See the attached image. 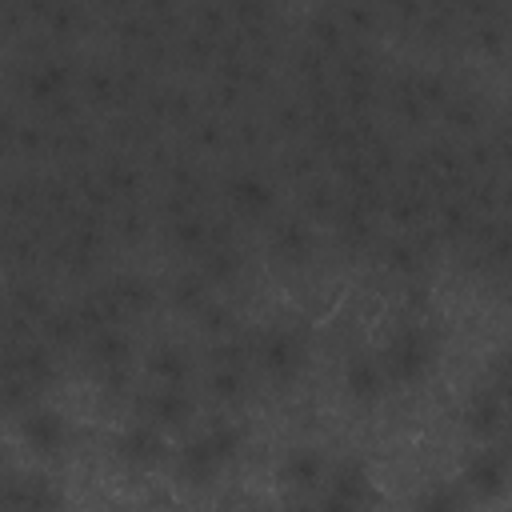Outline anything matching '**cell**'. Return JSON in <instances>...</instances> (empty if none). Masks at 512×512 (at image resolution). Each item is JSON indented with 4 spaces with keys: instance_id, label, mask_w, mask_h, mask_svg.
Masks as SVG:
<instances>
[{
    "instance_id": "30bf717a",
    "label": "cell",
    "mask_w": 512,
    "mask_h": 512,
    "mask_svg": "<svg viewBox=\"0 0 512 512\" xmlns=\"http://www.w3.org/2000/svg\"><path fill=\"white\" fill-rule=\"evenodd\" d=\"M384 392H388V376H384V368H380L376 356L356 352V356L344 360V396H348L352 404L372 408V404L384 400Z\"/></svg>"
},
{
    "instance_id": "3957f363",
    "label": "cell",
    "mask_w": 512,
    "mask_h": 512,
    "mask_svg": "<svg viewBox=\"0 0 512 512\" xmlns=\"http://www.w3.org/2000/svg\"><path fill=\"white\" fill-rule=\"evenodd\" d=\"M224 204L236 220H268L276 208V184L256 168H232L224 176Z\"/></svg>"
},
{
    "instance_id": "5b68a950",
    "label": "cell",
    "mask_w": 512,
    "mask_h": 512,
    "mask_svg": "<svg viewBox=\"0 0 512 512\" xmlns=\"http://www.w3.org/2000/svg\"><path fill=\"white\" fill-rule=\"evenodd\" d=\"M136 416L156 428H184L196 416V400L184 384H152L136 396Z\"/></svg>"
},
{
    "instance_id": "e0dca14e",
    "label": "cell",
    "mask_w": 512,
    "mask_h": 512,
    "mask_svg": "<svg viewBox=\"0 0 512 512\" xmlns=\"http://www.w3.org/2000/svg\"><path fill=\"white\" fill-rule=\"evenodd\" d=\"M144 368H148L152 384H188V376H192V360L180 344H152L144 356Z\"/></svg>"
},
{
    "instance_id": "d4e9b609",
    "label": "cell",
    "mask_w": 512,
    "mask_h": 512,
    "mask_svg": "<svg viewBox=\"0 0 512 512\" xmlns=\"http://www.w3.org/2000/svg\"><path fill=\"white\" fill-rule=\"evenodd\" d=\"M184 128H188V140H192L200 152H216V148H224V140L232 136V132L224 128V120H216V116H192Z\"/></svg>"
},
{
    "instance_id": "603a6c76",
    "label": "cell",
    "mask_w": 512,
    "mask_h": 512,
    "mask_svg": "<svg viewBox=\"0 0 512 512\" xmlns=\"http://www.w3.org/2000/svg\"><path fill=\"white\" fill-rule=\"evenodd\" d=\"M204 440H208V448L216 452V460L228 468L236 456H240V448H244V432H240V424L236 420H216V424H208L204 428Z\"/></svg>"
},
{
    "instance_id": "7a4b0ae2",
    "label": "cell",
    "mask_w": 512,
    "mask_h": 512,
    "mask_svg": "<svg viewBox=\"0 0 512 512\" xmlns=\"http://www.w3.org/2000/svg\"><path fill=\"white\" fill-rule=\"evenodd\" d=\"M252 372H260L272 384H296L304 364H308V336L296 324H264L248 340Z\"/></svg>"
},
{
    "instance_id": "44dd1931",
    "label": "cell",
    "mask_w": 512,
    "mask_h": 512,
    "mask_svg": "<svg viewBox=\"0 0 512 512\" xmlns=\"http://www.w3.org/2000/svg\"><path fill=\"white\" fill-rule=\"evenodd\" d=\"M504 476H508V468H504V452H496V448H476V452L468 456L460 480H464L468 488L496 492V488H504Z\"/></svg>"
},
{
    "instance_id": "2e32d148",
    "label": "cell",
    "mask_w": 512,
    "mask_h": 512,
    "mask_svg": "<svg viewBox=\"0 0 512 512\" xmlns=\"http://www.w3.org/2000/svg\"><path fill=\"white\" fill-rule=\"evenodd\" d=\"M380 264L392 272V276H416L424 264H428V240L408 232V236H392L380 244Z\"/></svg>"
},
{
    "instance_id": "5bb4252c",
    "label": "cell",
    "mask_w": 512,
    "mask_h": 512,
    "mask_svg": "<svg viewBox=\"0 0 512 512\" xmlns=\"http://www.w3.org/2000/svg\"><path fill=\"white\" fill-rule=\"evenodd\" d=\"M84 348H88V364L96 372H104V368H128V360H132V340H128V332L120 324H104V328L88 332L84 336Z\"/></svg>"
},
{
    "instance_id": "8fae6325",
    "label": "cell",
    "mask_w": 512,
    "mask_h": 512,
    "mask_svg": "<svg viewBox=\"0 0 512 512\" xmlns=\"http://www.w3.org/2000/svg\"><path fill=\"white\" fill-rule=\"evenodd\" d=\"M104 288H108L120 320L124 316H148L156 308V300H160L156 284L148 276H140V272H116L112 280H104Z\"/></svg>"
},
{
    "instance_id": "7c38bea8",
    "label": "cell",
    "mask_w": 512,
    "mask_h": 512,
    "mask_svg": "<svg viewBox=\"0 0 512 512\" xmlns=\"http://www.w3.org/2000/svg\"><path fill=\"white\" fill-rule=\"evenodd\" d=\"M464 428H468V436L480 440V444H488V440L504 428V392H500V384L472 392V400H468V408H464Z\"/></svg>"
},
{
    "instance_id": "7402d4cb",
    "label": "cell",
    "mask_w": 512,
    "mask_h": 512,
    "mask_svg": "<svg viewBox=\"0 0 512 512\" xmlns=\"http://www.w3.org/2000/svg\"><path fill=\"white\" fill-rule=\"evenodd\" d=\"M248 380H252V364H208V392L220 404H236L248 396Z\"/></svg>"
},
{
    "instance_id": "277c9868",
    "label": "cell",
    "mask_w": 512,
    "mask_h": 512,
    "mask_svg": "<svg viewBox=\"0 0 512 512\" xmlns=\"http://www.w3.org/2000/svg\"><path fill=\"white\" fill-rule=\"evenodd\" d=\"M16 432H20L24 448L44 456V460L60 456L68 448V440H72L68 420L56 408H44V404H28L24 412H16Z\"/></svg>"
},
{
    "instance_id": "6da1fadb",
    "label": "cell",
    "mask_w": 512,
    "mask_h": 512,
    "mask_svg": "<svg viewBox=\"0 0 512 512\" xmlns=\"http://www.w3.org/2000/svg\"><path fill=\"white\" fill-rule=\"evenodd\" d=\"M436 356H440V336H436V328H432L428 320H404V324H396V328L388 332V340H384V348H380L376 360H380L388 384L412 388V384H420V380L432 372Z\"/></svg>"
},
{
    "instance_id": "9a60e30c",
    "label": "cell",
    "mask_w": 512,
    "mask_h": 512,
    "mask_svg": "<svg viewBox=\"0 0 512 512\" xmlns=\"http://www.w3.org/2000/svg\"><path fill=\"white\" fill-rule=\"evenodd\" d=\"M60 496L52 492L48 476L24 472V468H4L0 472V504H56Z\"/></svg>"
},
{
    "instance_id": "ba28073f",
    "label": "cell",
    "mask_w": 512,
    "mask_h": 512,
    "mask_svg": "<svg viewBox=\"0 0 512 512\" xmlns=\"http://www.w3.org/2000/svg\"><path fill=\"white\" fill-rule=\"evenodd\" d=\"M268 248L280 264L288 268H304L316 256V232L308 216H276L268 228Z\"/></svg>"
},
{
    "instance_id": "ac0fdd59",
    "label": "cell",
    "mask_w": 512,
    "mask_h": 512,
    "mask_svg": "<svg viewBox=\"0 0 512 512\" xmlns=\"http://www.w3.org/2000/svg\"><path fill=\"white\" fill-rule=\"evenodd\" d=\"M196 268L204 272L208 284H232L240 276V268H244V256H240L236 240H216L196 256Z\"/></svg>"
},
{
    "instance_id": "4fadbf2b",
    "label": "cell",
    "mask_w": 512,
    "mask_h": 512,
    "mask_svg": "<svg viewBox=\"0 0 512 512\" xmlns=\"http://www.w3.org/2000/svg\"><path fill=\"white\" fill-rule=\"evenodd\" d=\"M220 472H224V464H220L216 452L208 448L204 432H196L192 440H184V444L176 448V480H180V484L204 488V484H212Z\"/></svg>"
},
{
    "instance_id": "9c48e42d",
    "label": "cell",
    "mask_w": 512,
    "mask_h": 512,
    "mask_svg": "<svg viewBox=\"0 0 512 512\" xmlns=\"http://www.w3.org/2000/svg\"><path fill=\"white\" fill-rule=\"evenodd\" d=\"M20 92H24L36 108H48V104H56V100H64V96L76 92V72H72L68 60H36V64H28V72H24Z\"/></svg>"
},
{
    "instance_id": "cb8c5ba5",
    "label": "cell",
    "mask_w": 512,
    "mask_h": 512,
    "mask_svg": "<svg viewBox=\"0 0 512 512\" xmlns=\"http://www.w3.org/2000/svg\"><path fill=\"white\" fill-rule=\"evenodd\" d=\"M196 328L208 336V340H216V336H228V332H236V312L224 304V300H208L196 316Z\"/></svg>"
},
{
    "instance_id": "52a82bcc",
    "label": "cell",
    "mask_w": 512,
    "mask_h": 512,
    "mask_svg": "<svg viewBox=\"0 0 512 512\" xmlns=\"http://www.w3.org/2000/svg\"><path fill=\"white\" fill-rule=\"evenodd\" d=\"M112 452L128 468H156L168 456V440H164V428H156V424L136 416L128 428H120L112 436Z\"/></svg>"
},
{
    "instance_id": "8992f818",
    "label": "cell",
    "mask_w": 512,
    "mask_h": 512,
    "mask_svg": "<svg viewBox=\"0 0 512 512\" xmlns=\"http://www.w3.org/2000/svg\"><path fill=\"white\" fill-rule=\"evenodd\" d=\"M324 504H336V508H352V504H372L376 500V488H372V472L360 456H344L336 464L324 468Z\"/></svg>"
},
{
    "instance_id": "d6986e66",
    "label": "cell",
    "mask_w": 512,
    "mask_h": 512,
    "mask_svg": "<svg viewBox=\"0 0 512 512\" xmlns=\"http://www.w3.org/2000/svg\"><path fill=\"white\" fill-rule=\"evenodd\" d=\"M164 296H168V304H172L176 312L196 316V312L212 300V284L204 280V272H200V268H188V272L172 276V284L164 288Z\"/></svg>"
},
{
    "instance_id": "ffe728a7",
    "label": "cell",
    "mask_w": 512,
    "mask_h": 512,
    "mask_svg": "<svg viewBox=\"0 0 512 512\" xmlns=\"http://www.w3.org/2000/svg\"><path fill=\"white\" fill-rule=\"evenodd\" d=\"M324 468H328V460L316 448H292L284 456V464H280V480L288 488H320Z\"/></svg>"
}]
</instances>
